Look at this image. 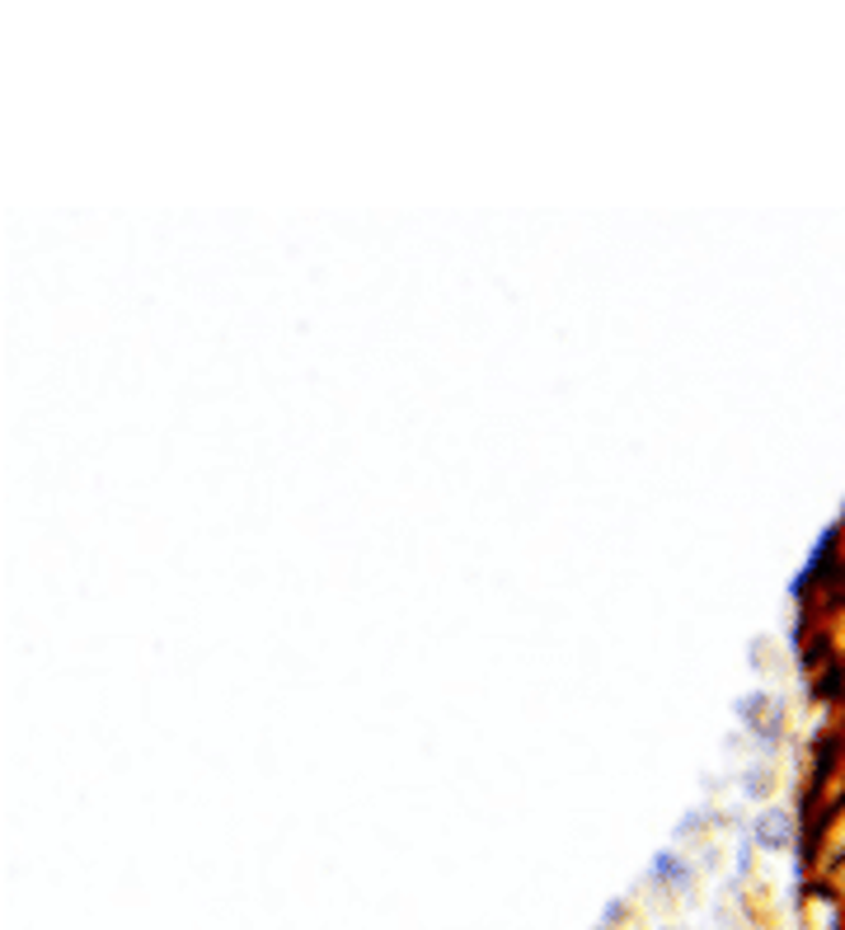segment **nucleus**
<instances>
[{"instance_id": "1", "label": "nucleus", "mask_w": 845, "mask_h": 930, "mask_svg": "<svg viewBox=\"0 0 845 930\" xmlns=\"http://www.w3.org/2000/svg\"><path fill=\"white\" fill-rule=\"evenodd\" d=\"M654 879H658V884H685L691 874H685V865H681V860H677L672 851H662V855H658V865H654Z\"/></svg>"}, {"instance_id": "2", "label": "nucleus", "mask_w": 845, "mask_h": 930, "mask_svg": "<svg viewBox=\"0 0 845 930\" xmlns=\"http://www.w3.org/2000/svg\"><path fill=\"white\" fill-rule=\"evenodd\" d=\"M761 841H766V846H775V851L784 846V818H780V813H770V818H766V828H761Z\"/></svg>"}]
</instances>
